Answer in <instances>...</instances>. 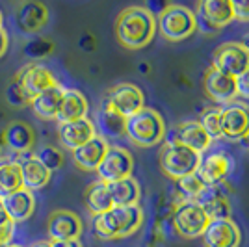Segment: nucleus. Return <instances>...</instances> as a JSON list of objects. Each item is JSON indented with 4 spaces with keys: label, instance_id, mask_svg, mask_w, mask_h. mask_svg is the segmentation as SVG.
<instances>
[{
    "label": "nucleus",
    "instance_id": "obj_44",
    "mask_svg": "<svg viewBox=\"0 0 249 247\" xmlns=\"http://www.w3.org/2000/svg\"><path fill=\"white\" fill-rule=\"evenodd\" d=\"M242 47H244V49H246V52L249 54V34H246V35H244V39H242Z\"/></svg>",
    "mask_w": 249,
    "mask_h": 247
},
{
    "label": "nucleus",
    "instance_id": "obj_37",
    "mask_svg": "<svg viewBox=\"0 0 249 247\" xmlns=\"http://www.w3.org/2000/svg\"><path fill=\"white\" fill-rule=\"evenodd\" d=\"M231 6H232V15H234V19H238V21H249V0L246 2H238V0H234V2H231Z\"/></svg>",
    "mask_w": 249,
    "mask_h": 247
},
{
    "label": "nucleus",
    "instance_id": "obj_1",
    "mask_svg": "<svg viewBox=\"0 0 249 247\" xmlns=\"http://www.w3.org/2000/svg\"><path fill=\"white\" fill-rule=\"evenodd\" d=\"M156 17L145 6L124 8L115 19V37L128 51L143 49L155 39Z\"/></svg>",
    "mask_w": 249,
    "mask_h": 247
},
{
    "label": "nucleus",
    "instance_id": "obj_33",
    "mask_svg": "<svg viewBox=\"0 0 249 247\" xmlns=\"http://www.w3.org/2000/svg\"><path fill=\"white\" fill-rule=\"evenodd\" d=\"M52 51H54V43L47 37H32L22 47L24 56H28L30 60H41L45 56H49Z\"/></svg>",
    "mask_w": 249,
    "mask_h": 247
},
{
    "label": "nucleus",
    "instance_id": "obj_5",
    "mask_svg": "<svg viewBox=\"0 0 249 247\" xmlns=\"http://www.w3.org/2000/svg\"><path fill=\"white\" fill-rule=\"evenodd\" d=\"M208 216L196 201H178L171 216V223L184 240L201 238L208 225Z\"/></svg>",
    "mask_w": 249,
    "mask_h": 247
},
{
    "label": "nucleus",
    "instance_id": "obj_30",
    "mask_svg": "<svg viewBox=\"0 0 249 247\" xmlns=\"http://www.w3.org/2000/svg\"><path fill=\"white\" fill-rule=\"evenodd\" d=\"M97 121L101 126V132L110 138H119L124 134V117H121L117 112H114L110 106L101 103V108L97 112ZM103 136V138H104Z\"/></svg>",
    "mask_w": 249,
    "mask_h": 247
},
{
    "label": "nucleus",
    "instance_id": "obj_3",
    "mask_svg": "<svg viewBox=\"0 0 249 247\" xmlns=\"http://www.w3.org/2000/svg\"><path fill=\"white\" fill-rule=\"evenodd\" d=\"M124 136L138 147H155L166 136V123L153 108H142L124 119Z\"/></svg>",
    "mask_w": 249,
    "mask_h": 247
},
{
    "label": "nucleus",
    "instance_id": "obj_26",
    "mask_svg": "<svg viewBox=\"0 0 249 247\" xmlns=\"http://www.w3.org/2000/svg\"><path fill=\"white\" fill-rule=\"evenodd\" d=\"M108 192H110V197H112L114 206L140 205L142 188H140V182H138L136 178H132V176L108 184Z\"/></svg>",
    "mask_w": 249,
    "mask_h": 247
},
{
    "label": "nucleus",
    "instance_id": "obj_39",
    "mask_svg": "<svg viewBox=\"0 0 249 247\" xmlns=\"http://www.w3.org/2000/svg\"><path fill=\"white\" fill-rule=\"evenodd\" d=\"M15 225L13 221L10 219V216L6 214V210H4V206L0 203V230H4V229H8V227Z\"/></svg>",
    "mask_w": 249,
    "mask_h": 247
},
{
    "label": "nucleus",
    "instance_id": "obj_28",
    "mask_svg": "<svg viewBox=\"0 0 249 247\" xmlns=\"http://www.w3.org/2000/svg\"><path fill=\"white\" fill-rule=\"evenodd\" d=\"M197 10L218 28L227 26L229 22L234 19L231 0H203V2H199Z\"/></svg>",
    "mask_w": 249,
    "mask_h": 247
},
{
    "label": "nucleus",
    "instance_id": "obj_20",
    "mask_svg": "<svg viewBox=\"0 0 249 247\" xmlns=\"http://www.w3.org/2000/svg\"><path fill=\"white\" fill-rule=\"evenodd\" d=\"M205 91L216 103H234V97L238 95L236 93V78H232L229 74H223V72H219L210 67L207 74H205Z\"/></svg>",
    "mask_w": 249,
    "mask_h": 247
},
{
    "label": "nucleus",
    "instance_id": "obj_29",
    "mask_svg": "<svg viewBox=\"0 0 249 247\" xmlns=\"http://www.w3.org/2000/svg\"><path fill=\"white\" fill-rule=\"evenodd\" d=\"M22 176L15 160H0V201L22 190Z\"/></svg>",
    "mask_w": 249,
    "mask_h": 247
},
{
    "label": "nucleus",
    "instance_id": "obj_22",
    "mask_svg": "<svg viewBox=\"0 0 249 247\" xmlns=\"http://www.w3.org/2000/svg\"><path fill=\"white\" fill-rule=\"evenodd\" d=\"M2 206L6 210V214L10 216V219L13 223H24L28 221L36 210V199H34V194L30 190L22 188L19 192L11 194V195L4 197L2 201Z\"/></svg>",
    "mask_w": 249,
    "mask_h": 247
},
{
    "label": "nucleus",
    "instance_id": "obj_2",
    "mask_svg": "<svg viewBox=\"0 0 249 247\" xmlns=\"http://www.w3.org/2000/svg\"><path fill=\"white\" fill-rule=\"evenodd\" d=\"M143 223V210L140 205L114 206L112 210L93 217V232L101 240L128 238L140 230Z\"/></svg>",
    "mask_w": 249,
    "mask_h": 247
},
{
    "label": "nucleus",
    "instance_id": "obj_42",
    "mask_svg": "<svg viewBox=\"0 0 249 247\" xmlns=\"http://www.w3.org/2000/svg\"><path fill=\"white\" fill-rule=\"evenodd\" d=\"M80 45H82L84 51H93L95 49V39L91 35H84L82 39H80Z\"/></svg>",
    "mask_w": 249,
    "mask_h": 247
},
{
    "label": "nucleus",
    "instance_id": "obj_47",
    "mask_svg": "<svg viewBox=\"0 0 249 247\" xmlns=\"http://www.w3.org/2000/svg\"><path fill=\"white\" fill-rule=\"evenodd\" d=\"M2 22H4V17H2V11H0V28H2Z\"/></svg>",
    "mask_w": 249,
    "mask_h": 247
},
{
    "label": "nucleus",
    "instance_id": "obj_6",
    "mask_svg": "<svg viewBox=\"0 0 249 247\" xmlns=\"http://www.w3.org/2000/svg\"><path fill=\"white\" fill-rule=\"evenodd\" d=\"M199 153L180 143L164 145L160 151V167L169 178L178 180L182 176L194 175L199 164Z\"/></svg>",
    "mask_w": 249,
    "mask_h": 247
},
{
    "label": "nucleus",
    "instance_id": "obj_7",
    "mask_svg": "<svg viewBox=\"0 0 249 247\" xmlns=\"http://www.w3.org/2000/svg\"><path fill=\"white\" fill-rule=\"evenodd\" d=\"M232 171V158L225 151L208 149L199 156L196 175L205 186H221Z\"/></svg>",
    "mask_w": 249,
    "mask_h": 247
},
{
    "label": "nucleus",
    "instance_id": "obj_24",
    "mask_svg": "<svg viewBox=\"0 0 249 247\" xmlns=\"http://www.w3.org/2000/svg\"><path fill=\"white\" fill-rule=\"evenodd\" d=\"M88 108H89L88 99L78 89H65L60 110H58V115H56V121L63 124L73 123V121H78V119H86L88 117Z\"/></svg>",
    "mask_w": 249,
    "mask_h": 247
},
{
    "label": "nucleus",
    "instance_id": "obj_8",
    "mask_svg": "<svg viewBox=\"0 0 249 247\" xmlns=\"http://www.w3.org/2000/svg\"><path fill=\"white\" fill-rule=\"evenodd\" d=\"M132 169H134L132 155L119 145H110L101 165L97 167V175L101 182L112 184V182L132 176Z\"/></svg>",
    "mask_w": 249,
    "mask_h": 247
},
{
    "label": "nucleus",
    "instance_id": "obj_43",
    "mask_svg": "<svg viewBox=\"0 0 249 247\" xmlns=\"http://www.w3.org/2000/svg\"><path fill=\"white\" fill-rule=\"evenodd\" d=\"M30 247H52V246H51V242H49V240H39V242L32 244Z\"/></svg>",
    "mask_w": 249,
    "mask_h": 247
},
{
    "label": "nucleus",
    "instance_id": "obj_49",
    "mask_svg": "<svg viewBox=\"0 0 249 247\" xmlns=\"http://www.w3.org/2000/svg\"><path fill=\"white\" fill-rule=\"evenodd\" d=\"M0 247H2V246H0Z\"/></svg>",
    "mask_w": 249,
    "mask_h": 247
},
{
    "label": "nucleus",
    "instance_id": "obj_27",
    "mask_svg": "<svg viewBox=\"0 0 249 247\" xmlns=\"http://www.w3.org/2000/svg\"><path fill=\"white\" fill-rule=\"evenodd\" d=\"M84 203L88 206V210L93 214V217L101 216V214L114 208L112 197H110V192H108V184H104L101 180L91 182V184L86 188V192H84Z\"/></svg>",
    "mask_w": 249,
    "mask_h": 247
},
{
    "label": "nucleus",
    "instance_id": "obj_14",
    "mask_svg": "<svg viewBox=\"0 0 249 247\" xmlns=\"http://www.w3.org/2000/svg\"><path fill=\"white\" fill-rule=\"evenodd\" d=\"M15 24L24 35H36L49 24V8L41 2H19L15 8Z\"/></svg>",
    "mask_w": 249,
    "mask_h": 247
},
{
    "label": "nucleus",
    "instance_id": "obj_38",
    "mask_svg": "<svg viewBox=\"0 0 249 247\" xmlns=\"http://www.w3.org/2000/svg\"><path fill=\"white\" fill-rule=\"evenodd\" d=\"M236 93L244 99H249V67L236 76Z\"/></svg>",
    "mask_w": 249,
    "mask_h": 247
},
{
    "label": "nucleus",
    "instance_id": "obj_25",
    "mask_svg": "<svg viewBox=\"0 0 249 247\" xmlns=\"http://www.w3.org/2000/svg\"><path fill=\"white\" fill-rule=\"evenodd\" d=\"M63 93H65V88H63L62 84H56V86H52L49 89H45L41 95H37L36 99L30 101L34 113L39 119H45V121L56 119L58 110H60V104H62Z\"/></svg>",
    "mask_w": 249,
    "mask_h": 247
},
{
    "label": "nucleus",
    "instance_id": "obj_41",
    "mask_svg": "<svg viewBox=\"0 0 249 247\" xmlns=\"http://www.w3.org/2000/svg\"><path fill=\"white\" fill-rule=\"evenodd\" d=\"M6 51H8V34L4 28H0V58L6 54Z\"/></svg>",
    "mask_w": 249,
    "mask_h": 247
},
{
    "label": "nucleus",
    "instance_id": "obj_32",
    "mask_svg": "<svg viewBox=\"0 0 249 247\" xmlns=\"http://www.w3.org/2000/svg\"><path fill=\"white\" fill-rule=\"evenodd\" d=\"M199 124L205 128L210 140H219L221 136V108H208L203 112Z\"/></svg>",
    "mask_w": 249,
    "mask_h": 247
},
{
    "label": "nucleus",
    "instance_id": "obj_46",
    "mask_svg": "<svg viewBox=\"0 0 249 247\" xmlns=\"http://www.w3.org/2000/svg\"><path fill=\"white\" fill-rule=\"evenodd\" d=\"M4 247H24V246H21V244H13V242H10L8 246H4Z\"/></svg>",
    "mask_w": 249,
    "mask_h": 247
},
{
    "label": "nucleus",
    "instance_id": "obj_31",
    "mask_svg": "<svg viewBox=\"0 0 249 247\" xmlns=\"http://www.w3.org/2000/svg\"><path fill=\"white\" fill-rule=\"evenodd\" d=\"M203 188L205 184L199 180L196 173L175 180V192L178 195V201H196Z\"/></svg>",
    "mask_w": 249,
    "mask_h": 247
},
{
    "label": "nucleus",
    "instance_id": "obj_13",
    "mask_svg": "<svg viewBox=\"0 0 249 247\" xmlns=\"http://www.w3.org/2000/svg\"><path fill=\"white\" fill-rule=\"evenodd\" d=\"M15 78L19 80L22 86V91L26 93L28 99H36L37 95H41L45 89H49L52 86H56V78L45 65L41 63H26L24 67L19 69V72L15 74Z\"/></svg>",
    "mask_w": 249,
    "mask_h": 247
},
{
    "label": "nucleus",
    "instance_id": "obj_48",
    "mask_svg": "<svg viewBox=\"0 0 249 247\" xmlns=\"http://www.w3.org/2000/svg\"><path fill=\"white\" fill-rule=\"evenodd\" d=\"M246 141H248V149H249V134H248V138H246Z\"/></svg>",
    "mask_w": 249,
    "mask_h": 247
},
{
    "label": "nucleus",
    "instance_id": "obj_23",
    "mask_svg": "<svg viewBox=\"0 0 249 247\" xmlns=\"http://www.w3.org/2000/svg\"><path fill=\"white\" fill-rule=\"evenodd\" d=\"M175 136L177 143L184 145V147L196 151L199 155H203L205 151H208L210 143H212V140L208 138L205 128L199 124V121H184V123L177 124Z\"/></svg>",
    "mask_w": 249,
    "mask_h": 247
},
{
    "label": "nucleus",
    "instance_id": "obj_11",
    "mask_svg": "<svg viewBox=\"0 0 249 247\" xmlns=\"http://www.w3.org/2000/svg\"><path fill=\"white\" fill-rule=\"evenodd\" d=\"M82 219L71 210H54L47 219V236L49 242L80 240L82 236Z\"/></svg>",
    "mask_w": 249,
    "mask_h": 247
},
{
    "label": "nucleus",
    "instance_id": "obj_40",
    "mask_svg": "<svg viewBox=\"0 0 249 247\" xmlns=\"http://www.w3.org/2000/svg\"><path fill=\"white\" fill-rule=\"evenodd\" d=\"M52 247H84L80 240H65V242H51Z\"/></svg>",
    "mask_w": 249,
    "mask_h": 247
},
{
    "label": "nucleus",
    "instance_id": "obj_9",
    "mask_svg": "<svg viewBox=\"0 0 249 247\" xmlns=\"http://www.w3.org/2000/svg\"><path fill=\"white\" fill-rule=\"evenodd\" d=\"M103 103L126 119V117L138 113L142 108H145V97L138 86L123 82L110 88L106 97L103 99Z\"/></svg>",
    "mask_w": 249,
    "mask_h": 247
},
{
    "label": "nucleus",
    "instance_id": "obj_17",
    "mask_svg": "<svg viewBox=\"0 0 249 247\" xmlns=\"http://www.w3.org/2000/svg\"><path fill=\"white\" fill-rule=\"evenodd\" d=\"M6 149L13 151L15 155H30L36 145V132L30 124L22 121H11L2 130Z\"/></svg>",
    "mask_w": 249,
    "mask_h": 247
},
{
    "label": "nucleus",
    "instance_id": "obj_35",
    "mask_svg": "<svg viewBox=\"0 0 249 247\" xmlns=\"http://www.w3.org/2000/svg\"><path fill=\"white\" fill-rule=\"evenodd\" d=\"M6 103L10 104L11 108H24V106L30 104V99L26 97V93L22 91V86L15 76L6 86Z\"/></svg>",
    "mask_w": 249,
    "mask_h": 247
},
{
    "label": "nucleus",
    "instance_id": "obj_10",
    "mask_svg": "<svg viewBox=\"0 0 249 247\" xmlns=\"http://www.w3.org/2000/svg\"><path fill=\"white\" fill-rule=\"evenodd\" d=\"M249 67V54L238 41L221 43L212 54V69L229 74L232 78L240 76Z\"/></svg>",
    "mask_w": 249,
    "mask_h": 247
},
{
    "label": "nucleus",
    "instance_id": "obj_16",
    "mask_svg": "<svg viewBox=\"0 0 249 247\" xmlns=\"http://www.w3.org/2000/svg\"><path fill=\"white\" fill-rule=\"evenodd\" d=\"M97 136L95 124L91 119H78L73 123H63L58 126V138H60V145L63 149H69L71 153L76 151L78 147L86 145L89 140H93Z\"/></svg>",
    "mask_w": 249,
    "mask_h": 247
},
{
    "label": "nucleus",
    "instance_id": "obj_12",
    "mask_svg": "<svg viewBox=\"0 0 249 247\" xmlns=\"http://www.w3.org/2000/svg\"><path fill=\"white\" fill-rule=\"evenodd\" d=\"M249 134V106L229 103L221 108V136L229 141L246 140Z\"/></svg>",
    "mask_w": 249,
    "mask_h": 247
},
{
    "label": "nucleus",
    "instance_id": "obj_4",
    "mask_svg": "<svg viewBox=\"0 0 249 247\" xmlns=\"http://www.w3.org/2000/svg\"><path fill=\"white\" fill-rule=\"evenodd\" d=\"M156 30L167 41H182L196 32V15L186 6L167 4L156 15Z\"/></svg>",
    "mask_w": 249,
    "mask_h": 247
},
{
    "label": "nucleus",
    "instance_id": "obj_36",
    "mask_svg": "<svg viewBox=\"0 0 249 247\" xmlns=\"http://www.w3.org/2000/svg\"><path fill=\"white\" fill-rule=\"evenodd\" d=\"M194 15H196V30L203 32V34H207V35H212V34H218L219 32L218 26H214V24L208 21L207 17H205L199 10L196 11Z\"/></svg>",
    "mask_w": 249,
    "mask_h": 247
},
{
    "label": "nucleus",
    "instance_id": "obj_19",
    "mask_svg": "<svg viewBox=\"0 0 249 247\" xmlns=\"http://www.w3.org/2000/svg\"><path fill=\"white\" fill-rule=\"evenodd\" d=\"M15 162L19 164V169H21L22 186L26 190H30L32 194L37 190H43L51 182L52 173L32 153L30 155H21Z\"/></svg>",
    "mask_w": 249,
    "mask_h": 247
},
{
    "label": "nucleus",
    "instance_id": "obj_21",
    "mask_svg": "<svg viewBox=\"0 0 249 247\" xmlns=\"http://www.w3.org/2000/svg\"><path fill=\"white\" fill-rule=\"evenodd\" d=\"M108 147L110 145L106 141V138L97 134L93 140H89L86 145L73 151V160L76 167H80L82 171H97V167L103 162Z\"/></svg>",
    "mask_w": 249,
    "mask_h": 247
},
{
    "label": "nucleus",
    "instance_id": "obj_18",
    "mask_svg": "<svg viewBox=\"0 0 249 247\" xmlns=\"http://www.w3.org/2000/svg\"><path fill=\"white\" fill-rule=\"evenodd\" d=\"M208 219H225L231 216V201L221 186H205L196 199Z\"/></svg>",
    "mask_w": 249,
    "mask_h": 247
},
{
    "label": "nucleus",
    "instance_id": "obj_45",
    "mask_svg": "<svg viewBox=\"0 0 249 247\" xmlns=\"http://www.w3.org/2000/svg\"><path fill=\"white\" fill-rule=\"evenodd\" d=\"M2 149H6V145H4V136H2V130H0V153H2Z\"/></svg>",
    "mask_w": 249,
    "mask_h": 247
},
{
    "label": "nucleus",
    "instance_id": "obj_15",
    "mask_svg": "<svg viewBox=\"0 0 249 247\" xmlns=\"http://www.w3.org/2000/svg\"><path fill=\"white\" fill-rule=\"evenodd\" d=\"M201 238L205 247H240L242 244V232L231 217L210 219Z\"/></svg>",
    "mask_w": 249,
    "mask_h": 247
},
{
    "label": "nucleus",
    "instance_id": "obj_34",
    "mask_svg": "<svg viewBox=\"0 0 249 247\" xmlns=\"http://www.w3.org/2000/svg\"><path fill=\"white\" fill-rule=\"evenodd\" d=\"M32 155L36 156L39 162H41L49 171H58L60 167L63 165V155L62 151H58L56 147H41V149H37L36 153H32Z\"/></svg>",
    "mask_w": 249,
    "mask_h": 247
}]
</instances>
